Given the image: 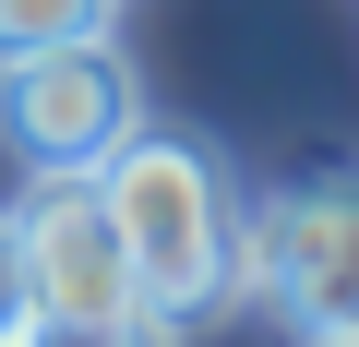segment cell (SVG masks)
I'll return each mask as SVG.
<instances>
[{"instance_id":"6da1fadb","label":"cell","mask_w":359,"mask_h":347,"mask_svg":"<svg viewBox=\"0 0 359 347\" xmlns=\"http://www.w3.org/2000/svg\"><path fill=\"white\" fill-rule=\"evenodd\" d=\"M108 216L132 240V275H144L156 323H192L252 275V204L228 180V156L192 144V132H132L108 156Z\"/></svg>"},{"instance_id":"7a4b0ae2","label":"cell","mask_w":359,"mask_h":347,"mask_svg":"<svg viewBox=\"0 0 359 347\" xmlns=\"http://www.w3.org/2000/svg\"><path fill=\"white\" fill-rule=\"evenodd\" d=\"M0 132L36 180H108V156L144 132V84L108 36H60L0 60Z\"/></svg>"},{"instance_id":"3957f363","label":"cell","mask_w":359,"mask_h":347,"mask_svg":"<svg viewBox=\"0 0 359 347\" xmlns=\"http://www.w3.org/2000/svg\"><path fill=\"white\" fill-rule=\"evenodd\" d=\"M276 323H347L359 311V168H311V180L252 204V275Z\"/></svg>"},{"instance_id":"277c9868","label":"cell","mask_w":359,"mask_h":347,"mask_svg":"<svg viewBox=\"0 0 359 347\" xmlns=\"http://www.w3.org/2000/svg\"><path fill=\"white\" fill-rule=\"evenodd\" d=\"M13 240H25V299L36 323H108V311H144V275H132V240L108 216V180H36L13 204Z\"/></svg>"},{"instance_id":"5b68a950","label":"cell","mask_w":359,"mask_h":347,"mask_svg":"<svg viewBox=\"0 0 359 347\" xmlns=\"http://www.w3.org/2000/svg\"><path fill=\"white\" fill-rule=\"evenodd\" d=\"M120 0H0V60H25V48H60V36H108Z\"/></svg>"},{"instance_id":"8992f818","label":"cell","mask_w":359,"mask_h":347,"mask_svg":"<svg viewBox=\"0 0 359 347\" xmlns=\"http://www.w3.org/2000/svg\"><path fill=\"white\" fill-rule=\"evenodd\" d=\"M36 347H180V323L156 311H108V323H25Z\"/></svg>"},{"instance_id":"52a82bcc","label":"cell","mask_w":359,"mask_h":347,"mask_svg":"<svg viewBox=\"0 0 359 347\" xmlns=\"http://www.w3.org/2000/svg\"><path fill=\"white\" fill-rule=\"evenodd\" d=\"M36 323V299H25V240H13V216H0V335H25Z\"/></svg>"},{"instance_id":"ba28073f","label":"cell","mask_w":359,"mask_h":347,"mask_svg":"<svg viewBox=\"0 0 359 347\" xmlns=\"http://www.w3.org/2000/svg\"><path fill=\"white\" fill-rule=\"evenodd\" d=\"M299 347H359V311H347V323H311Z\"/></svg>"},{"instance_id":"9c48e42d","label":"cell","mask_w":359,"mask_h":347,"mask_svg":"<svg viewBox=\"0 0 359 347\" xmlns=\"http://www.w3.org/2000/svg\"><path fill=\"white\" fill-rule=\"evenodd\" d=\"M0 347H36V335H0Z\"/></svg>"}]
</instances>
